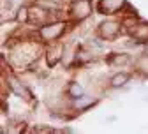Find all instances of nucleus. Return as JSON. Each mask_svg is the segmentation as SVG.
<instances>
[{
	"label": "nucleus",
	"mask_w": 148,
	"mask_h": 134,
	"mask_svg": "<svg viewBox=\"0 0 148 134\" xmlns=\"http://www.w3.org/2000/svg\"><path fill=\"white\" fill-rule=\"evenodd\" d=\"M86 93V87L79 81V80H74V81H69L67 87H65V95L67 99H76V97H81V95Z\"/></svg>",
	"instance_id": "4468645a"
},
{
	"label": "nucleus",
	"mask_w": 148,
	"mask_h": 134,
	"mask_svg": "<svg viewBox=\"0 0 148 134\" xmlns=\"http://www.w3.org/2000/svg\"><path fill=\"white\" fill-rule=\"evenodd\" d=\"M16 21L21 25H28V5H20L16 9Z\"/></svg>",
	"instance_id": "2eb2a0df"
},
{
	"label": "nucleus",
	"mask_w": 148,
	"mask_h": 134,
	"mask_svg": "<svg viewBox=\"0 0 148 134\" xmlns=\"http://www.w3.org/2000/svg\"><path fill=\"white\" fill-rule=\"evenodd\" d=\"M92 12H94L92 0H71L67 9V18L74 23H83L92 16Z\"/></svg>",
	"instance_id": "7ed1b4c3"
},
{
	"label": "nucleus",
	"mask_w": 148,
	"mask_h": 134,
	"mask_svg": "<svg viewBox=\"0 0 148 134\" xmlns=\"http://www.w3.org/2000/svg\"><path fill=\"white\" fill-rule=\"evenodd\" d=\"M76 53H78V46L72 44V43H65L64 48V58H62V65L64 69H72L76 67Z\"/></svg>",
	"instance_id": "9b49d317"
},
{
	"label": "nucleus",
	"mask_w": 148,
	"mask_h": 134,
	"mask_svg": "<svg viewBox=\"0 0 148 134\" xmlns=\"http://www.w3.org/2000/svg\"><path fill=\"white\" fill-rule=\"evenodd\" d=\"M97 35L101 37V39H104L106 43H113L118 39V35L123 32V25L122 21L115 20V18H108V20L101 21L95 28Z\"/></svg>",
	"instance_id": "20e7f679"
},
{
	"label": "nucleus",
	"mask_w": 148,
	"mask_h": 134,
	"mask_svg": "<svg viewBox=\"0 0 148 134\" xmlns=\"http://www.w3.org/2000/svg\"><path fill=\"white\" fill-rule=\"evenodd\" d=\"M127 4H129L127 0H99L97 2V12H101L104 16H113V14L123 12Z\"/></svg>",
	"instance_id": "0eeeda50"
},
{
	"label": "nucleus",
	"mask_w": 148,
	"mask_h": 134,
	"mask_svg": "<svg viewBox=\"0 0 148 134\" xmlns=\"http://www.w3.org/2000/svg\"><path fill=\"white\" fill-rule=\"evenodd\" d=\"M132 71L139 76V78H143V80L148 78V55L146 53H139L138 56H134Z\"/></svg>",
	"instance_id": "f8f14e48"
},
{
	"label": "nucleus",
	"mask_w": 148,
	"mask_h": 134,
	"mask_svg": "<svg viewBox=\"0 0 148 134\" xmlns=\"http://www.w3.org/2000/svg\"><path fill=\"white\" fill-rule=\"evenodd\" d=\"M134 58H131V55L125 53V51H116V53H111L108 58H106V64L109 67H120V69H125L129 65H132Z\"/></svg>",
	"instance_id": "9d476101"
},
{
	"label": "nucleus",
	"mask_w": 148,
	"mask_h": 134,
	"mask_svg": "<svg viewBox=\"0 0 148 134\" xmlns=\"http://www.w3.org/2000/svg\"><path fill=\"white\" fill-rule=\"evenodd\" d=\"M69 2H71V0H69Z\"/></svg>",
	"instance_id": "dca6fc26"
},
{
	"label": "nucleus",
	"mask_w": 148,
	"mask_h": 134,
	"mask_svg": "<svg viewBox=\"0 0 148 134\" xmlns=\"http://www.w3.org/2000/svg\"><path fill=\"white\" fill-rule=\"evenodd\" d=\"M64 48H65L64 43L55 41V43H49V46L44 49L46 65H48L49 69H55L58 64H62V58H64Z\"/></svg>",
	"instance_id": "423d86ee"
},
{
	"label": "nucleus",
	"mask_w": 148,
	"mask_h": 134,
	"mask_svg": "<svg viewBox=\"0 0 148 134\" xmlns=\"http://www.w3.org/2000/svg\"><path fill=\"white\" fill-rule=\"evenodd\" d=\"M97 102H99V97L90 95V93H85V95H81V97L69 99V109L76 111V113H83V111H88L90 108H94Z\"/></svg>",
	"instance_id": "6e6552de"
},
{
	"label": "nucleus",
	"mask_w": 148,
	"mask_h": 134,
	"mask_svg": "<svg viewBox=\"0 0 148 134\" xmlns=\"http://www.w3.org/2000/svg\"><path fill=\"white\" fill-rule=\"evenodd\" d=\"M134 72H127V71H118L115 72L111 78L108 80V87L113 90H127V83H131Z\"/></svg>",
	"instance_id": "1a4fd4ad"
},
{
	"label": "nucleus",
	"mask_w": 148,
	"mask_h": 134,
	"mask_svg": "<svg viewBox=\"0 0 148 134\" xmlns=\"http://www.w3.org/2000/svg\"><path fill=\"white\" fill-rule=\"evenodd\" d=\"M2 78L7 81V88L16 95L18 99H23V101H32V92L27 88V85L23 83V80H21V76H16V74H12V72H7V76L4 74Z\"/></svg>",
	"instance_id": "39448f33"
},
{
	"label": "nucleus",
	"mask_w": 148,
	"mask_h": 134,
	"mask_svg": "<svg viewBox=\"0 0 148 134\" xmlns=\"http://www.w3.org/2000/svg\"><path fill=\"white\" fill-rule=\"evenodd\" d=\"M129 37H132L139 44L148 43V21H138V25L129 32Z\"/></svg>",
	"instance_id": "ddd939ff"
},
{
	"label": "nucleus",
	"mask_w": 148,
	"mask_h": 134,
	"mask_svg": "<svg viewBox=\"0 0 148 134\" xmlns=\"http://www.w3.org/2000/svg\"><path fill=\"white\" fill-rule=\"evenodd\" d=\"M42 43L41 41H34V39H20L16 41L11 55H9V62L11 67L14 69H28L32 64H35L42 55Z\"/></svg>",
	"instance_id": "f257e3e1"
},
{
	"label": "nucleus",
	"mask_w": 148,
	"mask_h": 134,
	"mask_svg": "<svg viewBox=\"0 0 148 134\" xmlns=\"http://www.w3.org/2000/svg\"><path fill=\"white\" fill-rule=\"evenodd\" d=\"M65 32H67V21L65 20H55V21H48L46 25L35 28V37L41 43L49 44L55 41H60Z\"/></svg>",
	"instance_id": "f03ea898"
}]
</instances>
